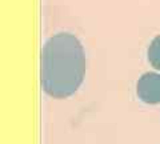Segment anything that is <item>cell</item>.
Listing matches in <instances>:
<instances>
[{
  "label": "cell",
  "mask_w": 160,
  "mask_h": 144,
  "mask_svg": "<svg viewBox=\"0 0 160 144\" xmlns=\"http://www.w3.org/2000/svg\"><path fill=\"white\" fill-rule=\"evenodd\" d=\"M136 92L139 99L147 104H156L160 102V73L146 72L139 79Z\"/></svg>",
  "instance_id": "7a4b0ae2"
},
{
  "label": "cell",
  "mask_w": 160,
  "mask_h": 144,
  "mask_svg": "<svg viewBox=\"0 0 160 144\" xmlns=\"http://www.w3.org/2000/svg\"><path fill=\"white\" fill-rule=\"evenodd\" d=\"M148 55V62L149 64L155 68L160 71V35H158L151 42L147 51Z\"/></svg>",
  "instance_id": "3957f363"
},
{
  "label": "cell",
  "mask_w": 160,
  "mask_h": 144,
  "mask_svg": "<svg viewBox=\"0 0 160 144\" xmlns=\"http://www.w3.org/2000/svg\"><path fill=\"white\" fill-rule=\"evenodd\" d=\"M86 75V55L79 39L62 32L46 43L42 53V86L49 96L66 99L79 89Z\"/></svg>",
  "instance_id": "6da1fadb"
}]
</instances>
